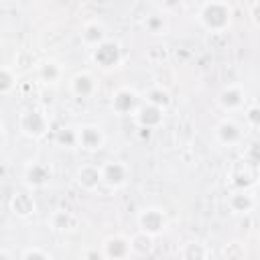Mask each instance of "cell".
I'll return each mask as SVG.
<instances>
[{
  "mask_svg": "<svg viewBox=\"0 0 260 260\" xmlns=\"http://www.w3.org/2000/svg\"><path fill=\"white\" fill-rule=\"evenodd\" d=\"M197 20L209 32H221L232 24V6L228 2H203Z\"/></svg>",
  "mask_w": 260,
  "mask_h": 260,
  "instance_id": "6da1fadb",
  "label": "cell"
},
{
  "mask_svg": "<svg viewBox=\"0 0 260 260\" xmlns=\"http://www.w3.org/2000/svg\"><path fill=\"white\" fill-rule=\"evenodd\" d=\"M136 225H138V232H144L150 238H156V236H160L167 230L169 219H167V213L160 207L148 205V207H144V209L138 211Z\"/></svg>",
  "mask_w": 260,
  "mask_h": 260,
  "instance_id": "7a4b0ae2",
  "label": "cell"
},
{
  "mask_svg": "<svg viewBox=\"0 0 260 260\" xmlns=\"http://www.w3.org/2000/svg\"><path fill=\"white\" fill-rule=\"evenodd\" d=\"M91 61L102 67V69H112L118 67L122 61V49L116 41L106 39L102 45H98L95 49H91Z\"/></svg>",
  "mask_w": 260,
  "mask_h": 260,
  "instance_id": "3957f363",
  "label": "cell"
},
{
  "mask_svg": "<svg viewBox=\"0 0 260 260\" xmlns=\"http://www.w3.org/2000/svg\"><path fill=\"white\" fill-rule=\"evenodd\" d=\"M18 126L22 130V134H26L28 138H41L49 130V120L39 110H24L18 116Z\"/></svg>",
  "mask_w": 260,
  "mask_h": 260,
  "instance_id": "277c9868",
  "label": "cell"
},
{
  "mask_svg": "<svg viewBox=\"0 0 260 260\" xmlns=\"http://www.w3.org/2000/svg\"><path fill=\"white\" fill-rule=\"evenodd\" d=\"M75 134H77V146L87 152L100 150L106 142V134L98 124H81L79 128H75Z\"/></svg>",
  "mask_w": 260,
  "mask_h": 260,
  "instance_id": "5b68a950",
  "label": "cell"
},
{
  "mask_svg": "<svg viewBox=\"0 0 260 260\" xmlns=\"http://www.w3.org/2000/svg\"><path fill=\"white\" fill-rule=\"evenodd\" d=\"M100 169H102V181L112 189L124 187L130 179V169L124 160H108Z\"/></svg>",
  "mask_w": 260,
  "mask_h": 260,
  "instance_id": "8992f818",
  "label": "cell"
},
{
  "mask_svg": "<svg viewBox=\"0 0 260 260\" xmlns=\"http://www.w3.org/2000/svg\"><path fill=\"white\" fill-rule=\"evenodd\" d=\"M130 254H132L130 240L126 236L116 234V236L106 238L104 248H102V258L104 260H128Z\"/></svg>",
  "mask_w": 260,
  "mask_h": 260,
  "instance_id": "52a82bcc",
  "label": "cell"
},
{
  "mask_svg": "<svg viewBox=\"0 0 260 260\" xmlns=\"http://www.w3.org/2000/svg\"><path fill=\"white\" fill-rule=\"evenodd\" d=\"M140 106V98L134 89L130 87H120L114 91L112 95V110L120 116H126V114H134L136 108Z\"/></svg>",
  "mask_w": 260,
  "mask_h": 260,
  "instance_id": "ba28073f",
  "label": "cell"
},
{
  "mask_svg": "<svg viewBox=\"0 0 260 260\" xmlns=\"http://www.w3.org/2000/svg\"><path fill=\"white\" fill-rule=\"evenodd\" d=\"M51 167L43 160H32L24 167V183L32 189H41L51 181Z\"/></svg>",
  "mask_w": 260,
  "mask_h": 260,
  "instance_id": "9c48e42d",
  "label": "cell"
},
{
  "mask_svg": "<svg viewBox=\"0 0 260 260\" xmlns=\"http://www.w3.org/2000/svg\"><path fill=\"white\" fill-rule=\"evenodd\" d=\"M75 183L83 189V191H95L104 181H102V169L98 165H81L75 171Z\"/></svg>",
  "mask_w": 260,
  "mask_h": 260,
  "instance_id": "30bf717a",
  "label": "cell"
},
{
  "mask_svg": "<svg viewBox=\"0 0 260 260\" xmlns=\"http://www.w3.org/2000/svg\"><path fill=\"white\" fill-rule=\"evenodd\" d=\"M134 118H136V124L142 128V130H154L162 124V110L150 106V104H140L134 112Z\"/></svg>",
  "mask_w": 260,
  "mask_h": 260,
  "instance_id": "8fae6325",
  "label": "cell"
},
{
  "mask_svg": "<svg viewBox=\"0 0 260 260\" xmlns=\"http://www.w3.org/2000/svg\"><path fill=\"white\" fill-rule=\"evenodd\" d=\"M69 87H71V93L77 95V98H91L95 91H98V83L93 79L91 73L87 71H81V73H75L69 81Z\"/></svg>",
  "mask_w": 260,
  "mask_h": 260,
  "instance_id": "7c38bea8",
  "label": "cell"
},
{
  "mask_svg": "<svg viewBox=\"0 0 260 260\" xmlns=\"http://www.w3.org/2000/svg\"><path fill=\"white\" fill-rule=\"evenodd\" d=\"M215 138L219 144L223 146H234L242 140V128L234 122V120H221L217 126H215Z\"/></svg>",
  "mask_w": 260,
  "mask_h": 260,
  "instance_id": "4fadbf2b",
  "label": "cell"
},
{
  "mask_svg": "<svg viewBox=\"0 0 260 260\" xmlns=\"http://www.w3.org/2000/svg\"><path fill=\"white\" fill-rule=\"evenodd\" d=\"M106 39H108V32H106V26L100 20H89V22L83 24V28H81V41H83L85 47L95 49Z\"/></svg>",
  "mask_w": 260,
  "mask_h": 260,
  "instance_id": "5bb4252c",
  "label": "cell"
},
{
  "mask_svg": "<svg viewBox=\"0 0 260 260\" xmlns=\"http://www.w3.org/2000/svg\"><path fill=\"white\" fill-rule=\"evenodd\" d=\"M217 102H219V106H221L223 110L234 112V110L242 108V104H244V91H242L238 85H225V87L219 91Z\"/></svg>",
  "mask_w": 260,
  "mask_h": 260,
  "instance_id": "9a60e30c",
  "label": "cell"
},
{
  "mask_svg": "<svg viewBox=\"0 0 260 260\" xmlns=\"http://www.w3.org/2000/svg\"><path fill=\"white\" fill-rule=\"evenodd\" d=\"M35 199L28 193H14L10 199V209L18 217H30L35 213Z\"/></svg>",
  "mask_w": 260,
  "mask_h": 260,
  "instance_id": "2e32d148",
  "label": "cell"
},
{
  "mask_svg": "<svg viewBox=\"0 0 260 260\" xmlns=\"http://www.w3.org/2000/svg\"><path fill=\"white\" fill-rule=\"evenodd\" d=\"M144 98H146V104H150V106H154V108H158V110H162V112L171 106V93H169L162 85H152V87H148V91L144 93Z\"/></svg>",
  "mask_w": 260,
  "mask_h": 260,
  "instance_id": "e0dca14e",
  "label": "cell"
},
{
  "mask_svg": "<svg viewBox=\"0 0 260 260\" xmlns=\"http://www.w3.org/2000/svg\"><path fill=\"white\" fill-rule=\"evenodd\" d=\"M228 205L234 213H248V211L254 209V197L248 191H238V193L230 195Z\"/></svg>",
  "mask_w": 260,
  "mask_h": 260,
  "instance_id": "ac0fdd59",
  "label": "cell"
},
{
  "mask_svg": "<svg viewBox=\"0 0 260 260\" xmlns=\"http://www.w3.org/2000/svg\"><path fill=\"white\" fill-rule=\"evenodd\" d=\"M51 228L57 230V232H71V230L77 228V217H75L71 211L57 209V211L51 215Z\"/></svg>",
  "mask_w": 260,
  "mask_h": 260,
  "instance_id": "d6986e66",
  "label": "cell"
},
{
  "mask_svg": "<svg viewBox=\"0 0 260 260\" xmlns=\"http://www.w3.org/2000/svg\"><path fill=\"white\" fill-rule=\"evenodd\" d=\"M179 254H181V260H205L207 258V248L199 240H189L181 246Z\"/></svg>",
  "mask_w": 260,
  "mask_h": 260,
  "instance_id": "ffe728a7",
  "label": "cell"
},
{
  "mask_svg": "<svg viewBox=\"0 0 260 260\" xmlns=\"http://www.w3.org/2000/svg\"><path fill=\"white\" fill-rule=\"evenodd\" d=\"M61 75H63V71L57 61H43L39 65V77L45 83H57L61 79Z\"/></svg>",
  "mask_w": 260,
  "mask_h": 260,
  "instance_id": "44dd1931",
  "label": "cell"
},
{
  "mask_svg": "<svg viewBox=\"0 0 260 260\" xmlns=\"http://www.w3.org/2000/svg\"><path fill=\"white\" fill-rule=\"evenodd\" d=\"M128 240H130V250L136 252V254H148L152 250V238L144 232H136Z\"/></svg>",
  "mask_w": 260,
  "mask_h": 260,
  "instance_id": "7402d4cb",
  "label": "cell"
},
{
  "mask_svg": "<svg viewBox=\"0 0 260 260\" xmlns=\"http://www.w3.org/2000/svg\"><path fill=\"white\" fill-rule=\"evenodd\" d=\"M55 142L59 146H65V148H73L77 146V134H75V128L71 126H63L55 132Z\"/></svg>",
  "mask_w": 260,
  "mask_h": 260,
  "instance_id": "603a6c76",
  "label": "cell"
},
{
  "mask_svg": "<svg viewBox=\"0 0 260 260\" xmlns=\"http://www.w3.org/2000/svg\"><path fill=\"white\" fill-rule=\"evenodd\" d=\"M16 83V77L12 73V69L8 67H0V93H8Z\"/></svg>",
  "mask_w": 260,
  "mask_h": 260,
  "instance_id": "cb8c5ba5",
  "label": "cell"
},
{
  "mask_svg": "<svg viewBox=\"0 0 260 260\" xmlns=\"http://www.w3.org/2000/svg\"><path fill=\"white\" fill-rule=\"evenodd\" d=\"M144 24H146V28H148L150 32H154V35H162V32H165V28H167V20H165L162 16H158V14L148 16Z\"/></svg>",
  "mask_w": 260,
  "mask_h": 260,
  "instance_id": "d4e9b609",
  "label": "cell"
},
{
  "mask_svg": "<svg viewBox=\"0 0 260 260\" xmlns=\"http://www.w3.org/2000/svg\"><path fill=\"white\" fill-rule=\"evenodd\" d=\"M20 260H51V256L41 248H28L22 252Z\"/></svg>",
  "mask_w": 260,
  "mask_h": 260,
  "instance_id": "484cf974",
  "label": "cell"
},
{
  "mask_svg": "<svg viewBox=\"0 0 260 260\" xmlns=\"http://www.w3.org/2000/svg\"><path fill=\"white\" fill-rule=\"evenodd\" d=\"M260 110H258V106H250L248 108V112H246V120H248V124L250 126H258V122H260Z\"/></svg>",
  "mask_w": 260,
  "mask_h": 260,
  "instance_id": "4316f807",
  "label": "cell"
},
{
  "mask_svg": "<svg viewBox=\"0 0 260 260\" xmlns=\"http://www.w3.org/2000/svg\"><path fill=\"white\" fill-rule=\"evenodd\" d=\"M4 140H6V134H4V128L0 126V148L4 146Z\"/></svg>",
  "mask_w": 260,
  "mask_h": 260,
  "instance_id": "83f0119b",
  "label": "cell"
},
{
  "mask_svg": "<svg viewBox=\"0 0 260 260\" xmlns=\"http://www.w3.org/2000/svg\"><path fill=\"white\" fill-rule=\"evenodd\" d=\"M0 260H12V258L8 256V252H4V250H0Z\"/></svg>",
  "mask_w": 260,
  "mask_h": 260,
  "instance_id": "f1b7e54d",
  "label": "cell"
}]
</instances>
